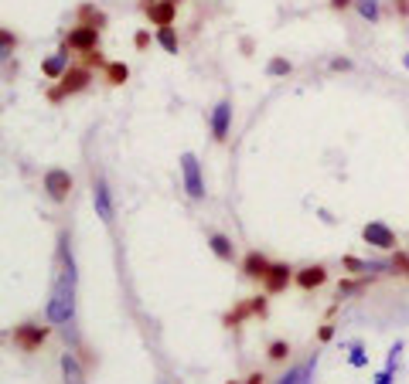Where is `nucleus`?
Here are the masks:
<instances>
[{"mask_svg":"<svg viewBox=\"0 0 409 384\" xmlns=\"http://www.w3.org/2000/svg\"><path fill=\"white\" fill-rule=\"evenodd\" d=\"M76 316V259L69 248V235L58 238V275L51 286V300H48V320L51 323H72Z\"/></svg>","mask_w":409,"mask_h":384,"instance_id":"nucleus-1","label":"nucleus"},{"mask_svg":"<svg viewBox=\"0 0 409 384\" xmlns=\"http://www.w3.org/2000/svg\"><path fill=\"white\" fill-rule=\"evenodd\" d=\"M171 3H181V0H171Z\"/></svg>","mask_w":409,"mask_h":384,"instance_id":"nucleus-38","label":"nucleus"},{"mask_svg":"<svg viewBox=\"0 0 409 384\" xmlns=\"http://www.w3.org/2000/svg\"><path fill=\"white\" fill-rule=\"evenodd\" d=\"M62 374H65V384H85L82 364L72 357V354H62Z\"/></svg>","mask_w":409,"mask_h":384,"instance_id":"nucleus-18","label":"nucleus"},{"mask_svg":"<svg viewBox=\"0 0 409 384\" xmlns=\"http://www.w3.org/2000/svg\"><path fill=\"white\" fill-rule=\"evenodd\" d=\"M14 347H21V350H38L44 340H48V327H38V323H21V327H14Z\"/></svg>","mask_w":409,"mask_h":384,"instance_id":"nucleus-6","label":"nucleus"},{"mask_svg":"<svg viewBox=\"0 0 409 384\" xmlns=\"http://www.w3.org/2000/svg\"><path fill=\"white\" fill-rule=\"evenodd\" d=\"M41 72H44L48 78H62V75H65V72H69V48H62L58 55H51V58L41 65Z\"/></svg>","mask_w":409,"mask_h":384,"instance_id":"nucleus-16","label":"nucleus"},{"mask_svg":"<svg viewBox=\"0 0 409 384\" xmlns=\"http://www.w3.org/2000/svg\"><path fill=\"white\" fill-rule=\"evenodd\" d=\"M208 129H211V140H229V129H232V102L229 99H222L211 116H208Z\"/></svg>","mask_w":409,"mask_h":384,"instance_id":"nucleus-7","label":"nucleus"},{"mask_svg":"<svg viewBox=\"0 0 409 384\" xmlns=\"http://www.w3.org/2000/svg\"><path fill=\"white\" fill-rule=\"evenodd\" d=\"M161 384H164V381H161Z\"/></svg>","mask_w":409,"mask_h":384,"instance_id":"nucleus-39","label":"nucleus"},{"mask_svg":"<svg viewBox=\"0 0 409 384\" xmlns=\"http://www.w3.org/2000/svg\"><path fill=\"white\" fill-rule=\"evenodd\" d=\"M208 245H211V252H215V255H218L222 262H232V259H236V245H232V241H229L225 235L211 231V235H208Z\"/></svg>","mask_w":409,"mask_h":384,"instance_id":"nucleus-17","label":"nucleus"},{"mask_svg":"<svg viewBox=\"0 0 409 384\" xmlns=\"http://www.w3.org/2000/svg\"><path fill=\"white\" fill-rule=\"evenodd\" d=\"M362 238H365L368 245L382 248V252L396 248V231L389 228V225H382V221H368L365 228H362Z\"/></svg>","mask_w":409,"mask_h":384,"instance_id":"nucleus-8","label":"nucleus"},{"mask_svg":"<svg viewBox=\"0 0 409 384\" xmlns=\"http://www.w3.org/2000/svg\"><path fill=\"white\" fill-rule=\"evenodd\" d=\"M290 279H297L293 269H290L286 262H277V266H270V272H266L263 289H266V293H284L286 286H290Z\"/></svg>","mask_w":409,"mask_h":384,"instance_id":"nucleus-11","label":"nucleus"},{"mask_svg":"<svg viewBox=\"0 0 409 384\" xmlns=\"http://www.w3.org/2000/svg\"><path fill=\"white\" fill-rule=\"evenodd\" d=\"M245 384H263V374H249V378H245Z\"/></svg>","mask_w":409,"mask_h":384,"instance_id":"nucleus-35","label":"nucleus"},{"mask_svg":"<svg viewBox=\"0 0 409 384\" xmlns=\"http://www.w3.org/2000/svg\"><path fill=\"white\" fill-rule=\"evenodd\" d=\"M65 48L69 51H92V48H99V31L96 28H85V24H76L72 31H69V38H65Z\"/></svg>","mask_w":409,"mask_h":384,"instance_id":"nucleus-9","label":"nucleus"},{"mask_svg":"<svg viewBox=\"0 0 409 384\" xmlns=\"http://www.w3.org/2000/svg\"><path fill=\"white\" fill-rule=\"evenodd\" d=\"M345 269L348 272H375V269H382V266H368V262L355 259V255H345Z\"/></svg>","mask_w":409,"mask_h":384,"instance_id":"nucleus-24","label":"nucleus"},{"mask_svg":"<svg viewBox=\"0 0 409 384\" xmlns=\"http://www.w3.org/2000/svg\"><path fill=\"white\" fill-rule=\"evenodd\" d=\"M331 68H334V72H348V68H351V62H348V58H334V62H331Z\"/></svg>","mask_w":409,"mask_h":384,"instance_id":"nucleus-29","label":"nucleus"},{"mask_svg":"<svg viewBox=\"0 0 409 384\" xmlns=\"http://www.w3.org/2000/svg\"><path fill=\"white\" fill-rule=\"evenodd\" d=\"M317 337H321V340H331V337H334V327H331V323H324V327H321V333H317Z\"/></svg>","mask_w":409,"mask_h":384,"instance_id":"nucleus-34","label":"nucleus"},{"mask_svg":"<svg viewBox=\"0 0 409 384\" xmlns=\"http://www.w3.org/2000/svg\"><path fill=\"white\" fill-rule=\"evenodd\" d=\"M72 174L69 170H62V167H51L48 174H44V194L55 201V204H62V201H69V194H72Z\"/></svg>","mask_w":409,"mask_h":384,"instance_id":"nucleus-4","label":"nucleus"},{"mask_svg":"<svg viewBox=\"0 0 409 384\" xmlns=\"http://www.w3.org/2000/svg\"><path fill=\"white\" fill-rule=\"evenodd\" d=\"M266 354H270V360H286V357H290V344H286V340H273Z\"/></svg>","mask_w":409,"mask_h":384,"instance_id":"nucleus-25","label":"nucleus"},{"mask_svg":"<svg viewBox=\"0 0 409 384\" xmlns=\"http://www.w3.org/2000/svg\"><path fill=\"white\" fill-rule=\"evenodd\" d=\"M389 269H396V272H403V275H409V255H406V252H396V259L389 262Z\"/></svg>","mask_w":409,"mask_h":384,"instance_id":"nucleus-27","label":"nucleus"},{"mask_svg":"<svg viewBox=\"0 0 409 384\" xmlns=\"http://www.w3.org/2000/svg\"><path fill=\"white\" fill-rule=\"evenodd\" d=\"M324 282H327V269H324V266H307V269L297 272V286H300V289H307V293H311V289H317V286H324Z\"/></svg>","mask_w":409,"mask_h":384,"instance_id":"nucleus-14","label":"nucleus"},{"mask_svg":"<svg viewBox=\"0 0 409 384\" xmlns=\"http://www.w3.org/2000/svg\"><path fill=\"white\" fill-rule=\"evenodd\" d=\"M403 65H406V72H409V51H406V55H403Z\"/></svg>","mask_w":409,"mask_h":384,"instance_id":"nucleus-37","label":"nucleus"},{"mask_svg":"<svg viewBox=\"0 0 409 384\" xmlns=\"http://www.w3.org/2000/svg\"><path fill=\"white\" fill-rule=\"evenodd\" d=\"M389 381H392V367H385V371L375 378V384H389Z\"/></svg>","mask_w":409,"mask_h":384,"instance_id":"nucleus-33","label":"nucleus"},{"mask_svg":"<svg viewBox=\"0 0 409 384\" xmlns=\"http://www.w3.org/2000/svg\"><path fill=\"white\" fill-rule=\"evenodd\" d=\"M89 82H92V68H85V65H69V72L58 78V85L48 89V99H51V102H62L65 95H76L82 89H89Z\"/></svg>","mask_w":409,"mask_h":384,"instance_id":"nucleus-2","label":"nucleus"},{"mask_svg":"<svg viewBox=\"0 0 409 384\" xmlns=\"http://www.w3.org/2000/svg\"><path fill=\"white\" fill-rule=\"evenodd\" d=\"M133 44H137V48H147V44H150V35H147V31H140V35L133 38Z\"/></svg>","mask_w":409,"mask_h":384,"instance_id":"nucleus-32","label":"nucleus"},{"mask_svg":"<svg viewBox=\"0 0 409 384\" xmlns=\"http://www.w3.org/2000/svg\"><path fill=\"white\" fill-rule=\"evenodd\" d=\"M147 17H150V24H157V28H171L174 17H177V3H171V0H157V3L147 10Z\"/></svg>","mask_w":409,"mask_h":384,"instance_id":"nucleus-13","label":"nucleus"},{"mask_svg":"<svg viewBox=\"0 0 409 384\" xmlns=\"http://www.w3.org/2000/svg\"><path fill=\"white\" fill-rule=\"evenodd\" d=\"M103 72H106V82H110V85H123V82L130 78V68H126L123 62H110Z\"/></svg>","mask_w":409,"mask_h":384,"instance_id":"nucleus-19","label":"nucleus"},{"mask_svg":"<svg viewBox=\"0 0 409 384\" xmlns=\"http://www.w3.org/2000/svg\"><path fill=\"white\" fill-rule=\"evenodd\" d=\"M181 181H184V191L191 201H202L204 197V177H202V163L195 154H181Z\"/></svg>","mask_w":409,"mask_h":384,"instance_id":"nucleus-3","label":"nucleus"},{"mask_svg":"<svg viewBox=\"0 0 409 384\" xmlns=\"http://www.w3.org/2000/svg\"><path fill=\"white\" fill-rule=\"evenodd\" d=\"M270 266H273V262H270L263 252H249V255L243 259V275L245 279H259V282H263L266 272H270Z\"/></svg>","mask_w":409,"mask_h":384,"instance_id":"nucleus-12","label":"nucleus"},{"mask_svg":"<svg viewBox=\"0 0 409 384\" xmlns=\"http://www.w3.org/2000/svg\"><path fill=\"white\" fill-rule=\"evenodd\" d=\"M82 65H85V68H106L110 62L103 58V51H99V48H92V51H82Z\"/></svg>","mask_w":409,"mask_h":384,"instance_id":"nucleus-22","label":"nucleus"},{"mask_svg":"<svg viewBox=\"0 0 409 384\" xmlns=\"http://www.w3.org/2000/svg\"><path fill=\"white\" fill-rule=\"evenodd\" d=\"M355 10H358L365 21H372V24H375L378 14H382V10H378V0H355Z\"/></svg>","mask_w":409,"mask_h":384,"instance_id":"nucleus-21","label":"nucleus"},{"mask_svg":"<svg viewBox=\"0 0 409 384\" xmlns=\"http://www.w3.org/2000/svg\"><path fill=\"white\" fill-rule=\"evenodd\" d=\"M76 17H79V24H85V28H96V31L106 28V14H103L99 7H92V3H79Z\"/></svg>","mask_w":409,"mask_h":384,"instance_id":"nucleus-15","label":"nucleus"},{"mask_svg":"<svg viewBox=\"0 0 409 384\" xmlns=\"http://www.w3.org/2000/svg\"><path fill=\"white\" fill-rule=\"evenodd\" d=\"M157 44H161L167 55H177V35H174V28H157Z\"/></svg>","mask_w":409,"mask_h":384,"instance_id":"nucleus-20","label":"nucleus"},{"mask_svg":"<svg viewBox=\"0 0 409 384\" xmlns=\"http://www.w3.org/2000/svg\"><path fill=\"white\" fill-rule=\"evenodd\" d=\"M327 7L331 10H348V7H355V0H327Z\"/></svg>","mask_w":409,"mask_h":384,"instance_id":"nucleus-28","label":"nucleus"},{"mask_svg":"<svg viewBox=\"0 0 409 384\" xmlns=\"http://www.w3.org/2000/svg\"><path fill=\"white\" fill-rule=\"evenodd\" d=\"M290 62L286 58H270V65H266V75H273V78H280V75H290Z\"/></svg>","mask_w":409,"mask_h":384,"instance_id":"nucleus-23","label":"nucleus"},{"mask_svg":"<svg viewBox=\"0 0 409 384\" xmlns=\"http://www.w3.org/2000/svg\"><path fill=\"white\" fill-rule=\"evenodd\" d=\"M154 3H157V0H140V7H143V14H147V10H150Z\"/></svg>","mask_w":409,"mask_h":384,"instance_id":"nucleus-36","label":"nucleus"},{"mask_svg":"<svg viewBox=\"0 0 409 384\" xmlns=\"http://www.w3.org/2000/svg\"><path fill=\"white\" fill-rule=\"evenodd\" d=\"M300 378H304V371H290V374H284L280 384H300Z\"/></svg>","mask_w":409,"mask_h":384,"instance_id":"nucleus-31","label":"nucleus"},{"mask_svg":"<svg viewBox=\"0 0 409 384\" xmlns=\"http://www.w3.org/2000/svg\"><path fill=\"white\" fill-rule=\"evenodd\" d=\"M392 7H396L399 17H409V0H392Z\"/></svg>","mask_w":409,"mask_h":384,"instance_id":"nucleus-30","label":"nucleus"},{"mask_svg":"<svg viewBox=\"0 0 409 384\" xmlns=\"http://www.w3.org/2000/svg\"><path fill=\"white\" fill-rule=\"evenodd\" d=\"M92 204H96V214H99V221H103V225H113V218H116V208H113V191H110L106 177H96V181H92Z\"/></svg>","mask_w":409,"mask_h":384,"instance_id":"nucleus-5","label":"nucleus"},{"mask_svg":"<svg viewBox=\"0 0 409 384\" xmlns=\"http://www.w3.org/2000/svg\"><path fill=\"white\" fill-rule=\"evenodd\" d=\"M14 44H17V38L10 35V28H3V31H0V55H3V58H10Z\"/></svg>","mask_w":409,"mask_h":384,"instance_id":"nucleus-26","label":"nucleus"},{"mask_svg":"<svg viewBox=\"0 0 409 384\" xmlns=\"http://www.w3.org/2000/svg\"><path fill=\"white\" fill-rule=\"evenodd\" d=\"M263 313H266V296H252V300L239 303V307L225 316V327H239L245 316H263Z\"/></svg>","mask_w":409,"mask_h":384,"instance_id":"nucleus-10","label":"nucleus"}]
</instances>
